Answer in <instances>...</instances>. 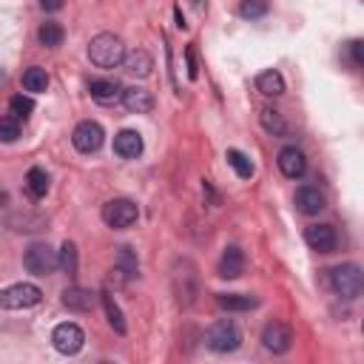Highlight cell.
Listing matches in <instances>:
<instances>
[{"mask_svg":"<svg viewBox=\"0 0 364 364\" xmlns=\"http://www.w3.org/2000/svg\"><path fill=\"white\" fill-rule=\"evenodd\" d=\"M125 57V46L117 34H97L91 43H88V60L97 65V68H114L119 65Z\"/></svg>","mask_w":364,"mask_h":364,"instance_id":"obj_1","label":"cell"},{"mask_svg":"<svg viewBox=\"0 0 364 364\" xmlns=\"http://www.w3.org/2000/svg\"><path fill=\"white\" fill-rule=\"evenodd\" d=\"M23 264L34 276H48V273H54L60 267V259H57V250H51L46 242H34V245L26 247Z\"/></svg>","mask_w":364,"mask_h":364,"instance_id":"obj_2","label":"cell"},{"mask_svg":"<svg viewBox=\"0 0 364 364\" xmlns=\"http://www.w3.org/2000/svg\"><path fill=\"white\" fill-rule=\"evenodd\" d=\"M330 284L333 290L341 296V299H355L361 296V287H364V276H361V267L358 264H338L330 270Z\"/></svg>","mask_w":364,"mask_h":364,"instance_id":"obj_3","label":"cell"},{"mask_svg":"<svg viewBox=\"0 0 364 364\" xmlns=\"http://www.w3.org/2000/svg\"><path fill=\"white\" fill-rule=\"evenodd\" d=\"M136 216H139V208H136L131 199H125V196L108 199V202L102 205V222H105L108 228H114V230L131 228V225L136 222Z\"/></svg>","mask_w":364,"mask_h":364,"instance_id":"obj_4","label":"cell"},{"mask_svg":"<svg viewBox=\"0 0 364 364\" xmlns=\"http://www.w3.org/2000/svg\"><path fill=\"white\" fill-rule=\"evenodd\" d=\"M43 293L37 284H28V282H20V284H11L6 290H0V307L3 310H26V307H34L40 304Z\"/></svg>","mask_w":364,"mask_h":364,"instance_id":"obj_5","label":"cell"},{"mask_svg":"<svg viewBox=\"0 0 364 364\" xmlns=\"http://www.w3.org/2000/svg\"><path fill=\"white\" fill-rule=\"evenodd\" d=\"M239 341H242V333H239V327H236L233 321H228V318L216 321V324L205 333V344H208L213 353H233V350L239 347Z\"/></svg>","mask_w":364,"mask_h":364,"instance_id":"obj_6","label":"cell"},{"mask_svg":"<svg viewBox=\"0 0 364 364\" xmlns=\"http://www.w3.org/2000/svg\"><path fill=\"white\" fill-rule=\"evenodd\" d=\"M51 341H54L57 353H63V355H74V353H80V350H82L85 333H82V327H80V324H74V321H63V324H57V327H54Z\"/></svg>","mask_w":364,"mask_h":364,"instance_id":"obj_7","label":"cell"},{"mask_svg":"<svg viewBox=\"0 0 364 364\" xmlns=\"http://www.w3.org/2000/svg\"><path fill=\"white\" fill-rule=\"evenodd\" d=\"M102 125L100 122H94V119H85V122H80L77 128H74V134H71V142H74V148L80 151V154H94L100 145H102Z\"/></svg>","mask_w":364,"mask_h":364,"instance_id":"obj_8","label":"cell"},{"mask_svg":"<svg viewBox=\"0 0 364 364\" xmlns=\"http://www.w3.org/2000/svg\"><path fill=\"white\" fill-rule=\"evenodd\" d=\"M290 341H293V333L287 324L282 321H270L264 330H262V344L270 350V353H287L290 350Z\"/></svg>","mask_w":364,"mask_h":364,"instance_id":"obj_9","label":"cell"},{"mask_svg":"<svg viewBox=\"0 0 364 364\" xmlns=\"http://www.w3.org/2000/svg\"><path fill=\"white\" fill-rule=\"evenodd\" d=\"M276 162H279V171H282L287 179H299V176L307 171V159H304V154H301L296 145L282 148L279 156H276Z\"/></svg>","mask_w":364,"mask_h":364,"instance_id":"obj_10","label":"cell"},{"mask_svg":"<svg viewBox=\"0 0 364 364\" xmlns=\"http://www.w3.org/2000/svg\"><path fill=\"white\" fill-rule=\"evenodd\" d=\"M304 242L318 253H333L336 250V230H333V225H310L304 230Z\"/></svg>","mask_w":364,"mask_h":364,"instance_id":"obj_11","label":"cell"},{"mask_svg":"<svg viewBox=\"0 0 364 364\" xmlns=\"http://www.w3.org/2000/svg\"><path fill=\"white\" fill-rule=\"evenodd\" d=\"M114 154H119L122 159H136L142 154V136H139V131H131V128L119 131L114 136Z\"/></svg>","mask_w":364,"mask_h":364,"instance_id":"obj_12","label":"cell"},{"mask_svg":"<svg viewBox=\"0 0 364 364\" xmlns=\"http://www.w3.org/2000/svg\"><path fill=\"white\" fill-rule=\"evenodd\" d=\"M122 105L131 111V114H148L151 108H154V97H151V91H145V88H136V85H131V88H122Z\"/></svg>","mask_w":364,"mask_h":364,"instance_id":"obj_13","label":"cell"},{"mask_svg":"<svg viewBox=\"0 0 364 364\" xmlns=\"http://www.w3.org/2000/svg\"><path fill=\"white\" fill-rule=\"evenodd\" d=\"M97 299H100V296H97L94 290H88V287H68V290H63V304H65L68 310H80V313L94 310Z\"/></svg>","mask_w":364,"mask_h":364,"instance_id":"obj_14","label":"cell"},{"mask_svg":"<svg viewBox=\"0 0 364 364\" xmlns=\"http://www.w3.org/2000/svg\"><path fill=\"white\" fill-rule=\"evenodd\" d=\"M88 91H91V97H94L100 105H114V102H119V97H122V85H119L117 80H94V82L88 85Z\"/></svg>","mask_w":364,"mask_h":364,"instance_id":"obj_15","label":"cell"},{"mask_svg":"<svg viewBox=\"0 0 364 364\" xmlns=\"http://www.w3.org/2000/svg\"><path fill=\"white\" fill-rule=\"evenodd\" d=\"M122 65H125V71L134 74V77H148L151 68H154V57H151L145 48H134V51H128V54L122 57Z\"/></svg>","mask_w":364,"mask_h":364,"instance_id":"obj_16","label":"cell"},{"mask_svg":"<svg viewBox=\"0 0 364 364\" xmlns=\"http://www.w3.org/2000/svg\"><path fill=\"white\" fill-rule=\"evenodd\" d=\"M296 208H299L301 213H307V216H316V213L324 210V196L318 193V188L304 185V188L296 191Z\"/></svg>","mask_w":364,"mask_h":364,"instance_id":"obj_17","label":"cell"},{"mask_svg":"<svg viewBox=\"0 0 364 364\" xmlns=\"http://www.w3.org/2000/svg\"><path fill=\"white\" fill-rule=\"evenodd\" d=\"M242 270H245V253L239 247H233V245L225 247L222 262H219V276L222 279H239Z\"/></svg>","mask_w":364,"mask_h":364,"instance_id":"obj_18","label":"cell"},{"mask_svg":"<svg viewBox=\"0 0 364 364\" xmlns=\"http://www.w3.org/2000/svg\"><path fill=\"white\" fill-rule=\"evenodd\" d=\"M256 88L264 94V97H279V94H284V77L279 74V71H262L259 77H256Z\"/></svg>","mask_w":364,"mask_h":364,"instance_id":"obj_19","label":"cell"},{"mask_svg":"<svg viewBox=\"0 0 364 364\" xmlns=\"http://www.w3.org/2000/svg\"><path fill=\"white\" fill-rule=\"evenodd\" d=\"M63 37H65V31H63V26H60L57 20H46V23L37 28V40H40L46 48H57V46L63 43Z\"/></svg>","mask_w":364,"mask_h":364,"instance_id":"obj_20","label":"cell"},{"mask_svg":"<svg viewBox=\"0 0 364 364\" xmlns=\"http://www.w3.org/2000/svg\"><path fill=\"white\" fill-rule=\"evenodd\" d=\"M23 88L31 91V94H43V91L48 88V74H46V68H40V65L26 68V71H23Z\"/></svg>","mask_w":364,"mask_h":364,"instance_id":"obj_21","label":"cell"},{"mask_svg":"<svg viewBox=\"0 0 364 364\" xmlns=\"http://www.w3.org/2000/svg\"><path fill=\"white\" fill-rule=\"evenodd\" d=\"M219 307H225V310H236V313H242V310H250V307H256L259 304V299H253V296H245V293H219Z\"/></svg>","mask_w":364,"mask_h":364,"instance_id":"obj_22","label":"cell"},{"mask_svg":"<svg viewBox=\"0 0 364 364\" xmlns=\"http://www.w3.org/2000/svg\"><path fill=\"white\" fill-rule=\"evenodd\" d=\"M26 191H28V196H34V199L46 196V191H48V173H46L43 168H31V171L26 173Z\"/></svg>","mask_w":364,"mask_h":364,"instance_id":"obj_23","label":"cell"},{"mask_svg":"<svg viewBox=\"0 0 364 364\" xmlns=\"http://www.w3.org/2000/svg\"><path fill=\"white\" fill-rule=\"evenodd\" d=\"M225 159H228V165L236 171V176H242V179H250V176H253V162H250V159H247L242 151H236V148H228Z\"/></svg>","mask_w":364,"mask_h":364,"instance_id":"obj_24","label":"cell"},{"mask_svg":"<svg viewBox=\"0 0 364 364\" xmlns=\"http://www.w3.org/2000/svg\"><path fill=\"white\" fill-rule=\"evenodd\" d=\"M100 301H102V307H105V316H108V324L122 336L125 333V318H122V310L117 307V301H114V296L111 293H102L100 296Z\"/></svg>","mask_w":364,"mask_h":364,"instance_id":"obj_25","label":"cell"},{"mask_svg":"<svg viewBox=\"0 0 364 364\" xmlns=\"http://www.w3.org/2000/svg\"><path fill=\"white\" fill-rule=\"evenodd\" d=\"M262 125L273 134V136H284V131H287V125H284V119H282V114L279 111H273V108H262Z\"/></svg>","mask_w":364,"mask_h":364,"instance_id":"obj_26","label":"cell"},{"mask_svg":"<svg viewBox=\"0 0 364 364\" xmlns=\"http://www.w3.org/2000/svg\"><path fill=\"white\" fill-rule=\"evenodd\" d=\"M57 259H60V267H63L68 276L77 273V245H74V242H63Z\"/></svg>","mask_w":364,"mask_h":364,"instance_id":"obj_27","label":"cell"},{"mask_svg":"<svg viewBox=\"0 0 364 364\" xmlns=\"http://www.w3.org/2000/svg\"><path fill=\"white\" fill-rule=\"evenodd\" d=\"M117 270H119L122 276H136L139 264H136V256H134L131 247H119V250H117Z\"/></svg>","mask_w":364,"mask_h":364,"instance_id":"obj_28","label":"cell"},{"mask_svg":"<svg viewBox=\"0 0 364 364\" xmlns=\"http://www.w3.org/2000/svg\"><path fill=\"white\" fill-rule=\"evenodd\" d=\"M9 111H11V117L26 119V117L34 111V100H31V97H26V94H14V97L9 100Z\"/></svg>","mask_w":364,"mask_h":364,"instance_id":"obj_29","label":"cell"},{"mask_svg":"<svg viewBox=\"0 0 364 364\" xmlns=\"http://www.w3.org/2000/svg\"><path fill=\"white\" fill-rule=\"evenodd\" d=\"M239 14L245 20H259L267 14V0H242L239 3Z\"/></svg>","mask_w":364,"mask_h":364,"instance_id":"obj_30","label":"cell"},{"mask_svg":"<svg viewBox=\"0 0 364 364\" xmlns=\"http://www.w3.org/2000/svg\"><path fill=\"white\" fill-rule=\"evenodd\" d=\"M20 136L17 117H0V142H14Z\"/></svg>","mask_w":364,"mask_h":364,"instance_id":"obj_31","label":"cell"},{"mask_svg":"<svg viewBox=\"0 0 364 364\" xmlns=\"http://www.w3.org/2000/svg\"><path fill=\"white\" fill-rule=\"evenodd\" d=\"M350 57H353V65H361L364 63V43L361 40H353L350 43Z\"/></svg>","mask_w":364,"mask_h":364,"instance_id":"obj_32","label":"cell"},{"mask_svg":"<svg viewBox=\"0 0 364 364\" xmlns=\"http://www.w3.org/2000/svg\"><path fill=\"white\" fill-rule=\"evenodd\" d=\"M40 6L46 11H57V9H63V0H40Z\"/></svg>","mask_w":364,"mask_h":364,"instance_id":"obj_33","label":"cell"},{"mask_svg":"<svg viewBox=\"0 0 364 364\" xmlns=\"http://www.w3.org/2000/svg\"><path fill=\"white\" fill-rule=\"evenodd\" d=\"M188 77H196V63H193V48H188Z\"/></svg>","mask_w":364,"mask_h":364,"instance_id":"obj_34","label":"cell"},{"mask_svg":"<svg viewBox=\"0 0 364 364\" xmlns=\"http://www.w3.org/2000/svg\"><path fill=\"white\" fill-rule=\"evenodd\" d=\"M176 26H179V28H185V26H188V23H185V17H182V11H179V9H176Z\"/></svg>","mask_w":364,"mask_h":364,"instance_id":"obj_35","label":"cell"},{"mask_svg":"<svg viewBox=\"0 0 364 364\" xmlns=\"http://www.w3.org/2000/svg\"><path fill=\"white\" fill-rule=\"evenodd\" d=\"M191 3H193V9H196V11H205V6H208L205 0H191Z\"/></svg>","mask_w":364,"mask_h":364,"instance_id":"obj_36","label":"cell"}]
</instances>
